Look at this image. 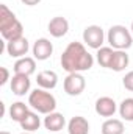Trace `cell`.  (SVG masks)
<instances>
[{
    "label": "cell",
    "mask_w": 133,
    "mask_h": 134,
    "mask_svg": "<svg viewBox=\"0 0 133 134\" xmlns=\"http://www.w3.org/2000/svg\"><path fill=\"white\" fill-rule=\"evenodd\" d=\"M3 114H5V104L0 103V117H3Z\"/></svg>",
    "instance_id": "cell-25"
},
{
    "label": "cell",
    "mask_w": 133,
    "mask_h": 134,
    "mask_svg": "<svg viewBox=\"0 0 133 134\" xmlns=\"http://www.w3.org/2000/svg\"><path fill=\"white\" fill-rule=\"evenodd\" d=\"M113 55H114V48H111V47H100L97 50V63L102 67H105V69H110Z\"/></svg>",
    "instance_id": "cell-20"
},
{
    "label": "cell",
    "mask_w": 133,
    "mask_h": 134,
    "mask_svg": "<svg viewBox=\"0 0 133 134\" xmlns=\"http://www.w3.org/2000/svg\"><path fill=\"white\" fill-rule=\"evenodd\" d=\"M32 52H33V58L36 61H45L53 53V44L47 37H39L34 41Z\"/></svg>",
    "instance_id": "cell-7"
},
{
    "label": "cell",
    "mask_w": 133,
    "mask_h": 134,
    "mask_svg": "<svg viewBox=\"0 0 133 134\" xmlns=\"http://www.w3.org/2000/svg\"><path fill=\"white\" fill-rule=\"evenodd\" d=\"M130 31H132V34H133V22H132V25H130Z\"/></svg>",
    "instance_id": "cell-26"
},
{
    "label": "cell",
    "mask_w": 133,
    "mask_h": 134,
    "mask_svg": "<svg viewBox=\"0 0 133 134\" xmlns=\"http://www.w3.org/2000/svg\"><path fill=\"white\" fill-rule=\"evenodd\" d=\"M83 42L94 50H99L100 47H103L105 42V33L103 28L100 25H89L85 28L83 31Z\"/></svg>",
    "instance_id": "cell-5"
},
{
    "label": "cell",
    "mask_w": 133,
    "mask_h": 134,
    "mask_svg": "<svg viewBox=\"0 0 133 134\" xmlns=\"http://www.w3.org/2000/svg\"><path fill=\"white\" fill-rule=\"evenodd\" d=\"M94 108H96V112L99 114L100 117L111 119L116 114V111H117V103L113 100L111 97H100V98L96 100Z\"/></svg>",
    "instance_id": "cell-10"
},
{
    "label": "cell",
    "mask_w": 133,
    "mask_h": 134,
    "mask_svg": "<svg viewBox=\"0 0 133 134\" xmlns=\"http://www.w3.org/2000/svg\"><path fill=\"white\" fill-rule=\"evenodd\" d=\"M106 41L114 50H129L133 44V34L124 25H113L106 33Z\"/></svg>",
    "instance_id": "cell-4"
},
{
    "label": "cell",
    "mask_w": 133,
    "mask_h": 134,
    "mask_svg": "<svg viewBox=\"0 0 133 134\" xmlns=\"http://www.w3.org/2000/svg\"><path fill=\"white\" fill-rule=\"evenodd\" d=\"M122 84L127 91L133 92V70H130L129 73H125V76L122 78Z\"/></svg>",
    "instance_id": "cell-22"
},
{
    "label": "cell",
    "mask_w": 133,
    "mask_h": 134,
    "mask_svg": "<svg viewBox=\"0 0 133 134\" xmlns=\"http://www.w3.org/2000/svg\"><path fill=\"white\" fill-rule=\"evenodd\" d=\"M0 134H9V133H8V131H2Z\"/></svg>",
    "instance_id": "cell-27"
},
{
    "label": "cell",
    "mask_w": 133,
    "mask_h": 134,
    "mask_svg": "<svg viewBox=\"0 0 133 134\" xmlns=\"http://www.w3.org/2000/svg\"><path fill=\"white\" fill-rule=\"evenodd\" d=\"M44 126H45V130L47 131H50V133H58V131H61L63 128H64V125H66V119H64V115L63 114H60V112H50V114H47L45 117H44Z\"/></svg>",
    "instance_id": "cell-11"
},
{
    "label": "cell",
    "mask_w": 133,
    "mask_h": 134,
    "mask_svg": "<svg viewBox=\"0 0 133 134\" xmlns=\"http://www.w3.org/2000/svg\"><path fill=\"white\" fill-rule=\"evenodd\" d=\"M36 83L41 89H45V91L55 89L58 84V75L53 70H41L36 76Z\"/></svg>",
    "instance_id": "cell-12"
},
{
    "label": "cell",
    "mask_w": 133,
    "mask_h": 134,
    "mask_svg": "<svg viewBox=\"0 0 133 134\" xmlns=\"http://www.w3.org/2000/svg\"><path fill=\"white\" fill-rule=\"evenodd\" d=\"M0 73H2V78H0V86H5L9 80V70L6 67H0Z\"/></svg>",
    "instance_id": "cell-23"
},
{
    "label": "cell",
    "mask_w": 133,
    "mask_h": 134,
    "mask_svg": "<svg viewBox=\"0 0 133 134\" xmlns=\"http://www.w3.org/2000/svg\"><path fill=\"white\" fill-rule=\"evenodd\" d=\"M67 133L69 134H89V122L81 117L75 115L67 123Z\"/></svg>",
    "instance_id": "cell-15"
},
{
    "label": "cell",
    "mask_w": 133,
    "mask_h": 134,
    "mask_svg": "<svg viewBox=\"0 0 133 134\" xmlns=\"http://www.w3.org/2000/svg\"><path fill=\"white\" fill-rule=\"evenodd\" d=\"M14 73L17 75H33L36 72V59L30 58V56H24V58H19L16 63H14Z\"/></svg>",
    "instance_id": "cell-14"
},
{
    "label": "cell",
    "mask_w": 133,
    "mask_h": 134,
    "mask_svg": "<svg viewBox=\"0 0 133 134\" xmlns=\"http://www.w3.org/2000/svg\"><path fill=\"white\" fill-rule=\"evenodd\" d=\"M47 28H49V33L52 34L53 37H63V36H66V33L69 31V22H67L66 17L57 16V17H53V19L49 22Z\"/></svg>",
    "instance_id": "cell-13"
},
{
    "label": "cell",
    "mask_w": 133,
    "mask_h": 134,
    "mask_svg": "<svg viewBox=\"0 0 133 134\" xmlns=\"http://www.w3.org/2000/svg\"><path fill=\"white\" fill-rule=\"evenodd\" d=\"M94 66V56L81 42H70L61 55V67L67 73H81Z\"/></svg>",
    "instance_id": "cell-1"
},
{
    "label": "cell",
    "mask_w": 133,
    "mask_h": 134,
    "mask_svg": "<svg viewBox=\"0 0 133 134\" xmlns=\"http://www.w3.org/2000/svg\"><path fill=\"white\" fill-rule=\"evenodd\" d=\"M19 125H21V128H22L24 131H27V133H34V131H38L39 126H41V119L38 117L36 112L28 111V114L24 117V120H22Z\"/></svg>",
    "instance_id": "cell-17"
},
{
    "label": "cell",
    "mask_w": 133,
    "mask_h": 134,
    "mask_svg": "<svg viewBox=\"0 0 133 134\" xmlns=\"http://www.w3.org/2000/svg\"><path fill=\"white\" fill-rule=\"evenodd\" d=\"M9 86H11V92L14 95L24 97L25 94L30 92L32 81H30V76H27V75H17V73H14L13 78L9 80Z\"/></svg>",
    "instance_id": "cell-9"
},
{
    "label": "cell",
    "mask_w": 133,
    "mask_h": 134,
    "mask_svg": "<svg viewBox=\"0 0 133 134\" xmlns=\"http://www.w3.org/2000/svg\"><path fill=\"white\" fill-rule=\"evenodd\" d=\"M100 131L102 134H124V122L119 119H106Z\"/></svg>",
    "instance_id": "cell-18"
},
{
    "label": "cell",
    "mask_w": 133,
    "mask_h": 134,
    "mask_svg": "<svg viewBox=\"0 0 133 134\" xmlns=\"http://www.w3.org/2000/svg\"><path fill=\"white\" fill-rule=\"evenodd\" d=\"M24 5H27V6H34V5H38V3H41V0H21Z\"/></svg>",
    "instance_id": "cell-24"
},
{
    "label": "cell",
    "mask_w": 133,
    "mask_h": 134,
    "mask_svg": "<svg viewBox=\"0 0 133 134\" xmlns=\"http://www.w3.org/2000/svg\"><path fill=\"white\" fill-rule=\"evenodd\" d=\"M28 104L36 112L47 115V114H50L57 109V98L50 92H47L45 89L36 87L28 95Z\"/></svg>",
    "instance_id": "cell-3"
},
{
    "label": "cell",
    "mask_w": 133,
    "mask_h": 134,
    "mask_svg": "<svg viewBox=\"0 0 133 134\" xmlns=\"http://www.w3.org/2000/svg\"><path fill=\"white\" fill-rule=\"evenodd\" d=\"M129 63H130V59H129V55H127L125 50H114L110 69L114 70V72H122V70H125V67L129 66Z\"/></svg>",
    "instance_id": "cell-16"
},
{
    "label": "cell",
    "mask_w": 133,
    "mask_h": 134,
    "mask_svg": "<svg viewBox=\"0 0 133 134\" xmlns=\"http://www.w3.org/2000/svg\"><path fill=\"white\" fill-rule=\"evenodd\" d=\"M28 111H30V109H28V106H27L25 103L16 101V103H13V104L9 106V117H11V120L21 123V122L24 120V117L28 114Z\"/></svg>",
    "instance_id": "cell-19"
},
{
    "label": "cell",
    "mask_w": 133,
    "mask_h": 134,
    "mask_svg": "<svg viewBox=\"0 0 133 134\" xmlns=\"http://www.w3.org/2000/svg\"><path fill=\"white\" fill-rule=\"evenodd\" d=\"M30 50V44L27 41V37H19V39H14V41H9L6 42V53L11 56V58H24Z\"/></svg>",
    "instance_id": "cell-8"
},
{
    "label": "cell",
    "mask_w": 133,
    "mask_h": 134,
    "mask_svg": "<svg viewBox=\"0 0 133 134\" xmlns=\"http://www.w3.org/2000/svg\"><path fill=\"white\" fill-rule=\"evenodd\" d=\"M117 111H119V115L125 122H133V98L132 97L130 98H124L121 101Z\"/></svg>",
    "instance_id": "cell-21"
},
{
    "label": "cell",
    "mask_w": 133,
    "mask_h": 134,
    "mask_svg": "<svg viewBox=\"0 0 133 134\" xmlns=\"http://www.w3.org/2000/svg\"><path fill=\"white\" fill-rule=\"evenodd\" d=\"M22 134H34V133H27V131H24Z\"/></svg>",
    "instance_id": "cell-28"
},
{
    "label": "cell",
    "mask_w": 133,
    "mask_h": 134,
    "mask_svg": "<svg viewBox=\"0 0 133 134\" xmlns=\"http://www.w3.org/2000/svg\"><path fill=\"white\" fill-rule=\"evenodd\" d=\"M64 92L70 97H78L85 87H86V80L81 73H67V76L64 78Z\"/></svg>",
    "instance_id": "cell-6"
},
{
    "label": "cell",
    "mask_w": 133,
    "mask_h": 134,
    "mask_svg": "<svg viewBox=\"0 0 133 134\" xmlns=\"http://www.w3.org/2000/svg\"><path fill=\"white\" fill-rule=\"evenodd\" d=\"M0 33L6 42L24 36V25L6 5H0Z\"/></svg>",
    "instance_id": "cell-2"
}]
</instances>
